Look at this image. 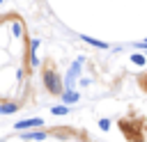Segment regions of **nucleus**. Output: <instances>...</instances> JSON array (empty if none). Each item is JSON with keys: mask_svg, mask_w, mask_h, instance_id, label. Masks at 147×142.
Masks as SVG:
<instances>
[{"mask_svg": "<svg viewBox=\"0 0 147 142\" xmlns=\"http://www.w3.org/2000/svg\"><path fill=\"white\" fill-rule=\"evenodd\" d=\"M60 96H62V105H67V108H69V105H74V103L80 98V94H78V92H74V89H64Z\"/></svg>", "mask_w": 147, "mask_h": 142, "instance_id": "nucleus-3", "label": "nucleus"}, {"mask_svg": "<svg viewBox=\"0 0 147 142\" xmlns=\"http://www.w3.org/2000/svg\"><path fill=\"white\" fill-rule=\"evenodd\" d=\"M37 48H39V39H32L30 41V53H37Z\"/></svg>", "mask_w": 147, "mask_h": 142, "instance_id": "nucleus-12", "label": "nucleus"}, {"mask_svg": "<svg viewBox=\"0 0 147 142\" xmlns=\"http://www.w3.org/2000/svg\"><path fill=\"white\" fill-rule=\"evenodd\" d=\"M0 2H2V0H0Z\"/></svg>", "mask_w": 147, "mask_h": 142, "instance_id": "nucleus-13", "label": "nucleus"}, {"mask_svg": "<svg viewBox=\"0 0 147 142\" xmlns=\"http://www.w3.org/2000/svg\"><path fill=\"white\" fill-rule=\"evenodd\" d=\"M18 110V101H2L0 103V115H14Z\"/></svg>", "mask_w": 147, "mask_h": 142, "instance_id": "nucleus-5", "label": "nucleus"}, {"mask_svg": "<svg viewBox=\"0 0 147 142\" xmlns=\"http://www.w3.org/2000/svg\"><path fill=\"white\" fill-rule=\"evenodd\" d=\"M30 66H32V69L39 66V57H37V53H30Z\"/></svg>", "mask_w": 147, "mask_h": 142, "instance_id": "nucleus-11", "label": "nucleus"}, {"mask_svg": "<svg viewBox=\"0 0 147 142\" xmlns=\"http://www.w3.org/2000/svg\"><path fill=\"white\" fill-rule=\"evenodd\" d=\"M44 126V119H39V117H30V119H23V121H16L14 124V128L16 131H32V128H41Z\"/></svg>", "mask_w": 147, "mask_h": 142, "instance_id": "nucleus-2", "label": "nucleus"}, {"mask_svg": "<svg viewBox=\"0 0 147 142\" xmlns=\"http://www.w3.org/2000/svg\"><path fill=\"white\" fill-rule=\"evenodd\" d=\"M51 112H53V115H69V108H67V105H62V103H57V105H53V108H51Z\"/></svg>", "mask_w": 147, "mask_h": 142, "instance_id": "nucleus-7", "label": "nucleus"}, {"mask_svg": "<svg viewBox=\"0 0 147 142\" xmlns=\"http://www.w3.org/2000/svg\"><path fill=\"white\" fill-rule=\"evenodd\" d=\"M11 34H14V37H21V34H23V25H21V23H14V25H11Z\"/></svg>", "mask_w": 147, "mask_h": 142, "instance_id": "nucleus-9", "label": "nucleus"}, {"mask_svg": "<svg viewBox=\"0 0 147 142\" xmlns=\"http://www.w3.org/2000/svg\"><path fill=\"white\" fill-rule=\"evenodd\" d=\"M131 62H133V64H147V57H142V55L133 53V55H131Z\"/></svg>", "mask_w": 147, "mask_h": 142, "instance_id": "nucleus-8", "label": "nucleus"}, {"mask_svg": "<svg viewBox=\"0 0 147 142\" xmlns=\"http://www.w3.org/2000/svg\"><path fill=\"white\" fill-rule=\"evenodd\" d=\"M99 128L106 133V131H110V119H99Z\"/></svg>", "mask_w": 147, "mask_h": 142, "instance_id": "nucleus-10", "label": "nucleus"}, {"mask_svg": "<svg viewBox=\"0 0 147 142\" xmlns=\"http://www.w3.org/2000/svg\"><path fill=\"white\" fill-rule=\"evenodd\" d=\"M80 39H83L85 44L94 46V48H108V44H106V41H101V39H92L90 34H80Z\"/></svg>", "mask_w": 147, "mask_h": 142, "instance_id": "nucleus-6", "label": "nucleus"}, {"mask_svg": "<svg viewBox=\"0 0 147 142\" xmlns=\"http://www.w3.org/2000/svg\"><path fill=\"white\" fill-rule=\"evenodd\" d=\"M46 137H48V133H46V131H37V128L23 133V140H37V142H41V140H46Z\"/></svg>", "mask_w": 147, "mask_h": 142, "instance_id": "nucleus-4", "label": "nucleus"}, {"mask_svg": "<svg viewBox=\"0 0 147 142\" xmlns=\"http://www.w3.org/2000/svg\"><path fill=\"white\" fill-rule=\"evenodd\" d=\"M44 85L51 94H62V80L57 78V73L53 69H46L44 71Z\"/></svg>", "mask_w": 147, "mask_h": 142, "instance_id": "nucleus-1", "label": "nucleus"}]
</instances>
